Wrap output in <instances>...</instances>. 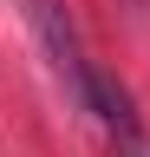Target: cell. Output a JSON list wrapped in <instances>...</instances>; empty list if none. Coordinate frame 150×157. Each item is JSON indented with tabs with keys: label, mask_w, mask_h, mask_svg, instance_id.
I'll list each match as a JSON object with an SVG mask.
<instances>
[{
	"label": "cell",
	"mask_w": 150,
	"mask_h": 157,
	"mask_svg": "<svg viewBox=\"0 0 150 157\" xmlns=\"http://www.w3.org/2000/svg\"><path fill=\"white\" fill-rule=\"evenodd\" d=\"M26 20H33V33H39V46L52 52V72L65 78V92H72V105H85V92H91V59L79 46V26H72V13H65V0H26Z\"/></svg>",
	"instance_id": "6da1fadb"
}]
</instances>
